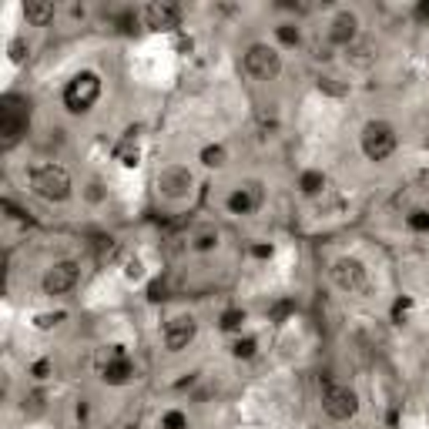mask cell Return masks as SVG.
<instances>
[{
    "instance_id": "cell-1",
    "label": "cell",
    "mask_w": 429,
    "mask_h": 429,
    "mask_svg": "<svg viewBox=\"0 0 429 429\" xmlns=\"http://www.w3.org/2000/svg\"><path fill=\"white\" fill-rule=\"evenodd\" d=\"M31 188L34 195H41L44 201H67L71 198V175L61 165L47 161V165L31 171Z\"/></svg>"
},
{
    "instance_id": "cell-2",
    "label": "cell",
    "mask_w": 429,
    "mask_h": 429,
    "mask_svg": "<svg viewBox=\"0 0 429 429\" xmlns=\"http://www.w3.org/2000/svg\"><path fill=\"white\" fill-rule=\"evenodd\" d=\"M97 97H101V77L94 74V71H81L74 81H67V88H64V107L71 111V114H88L94 104H97Z\"/></svg>"
},
{
    "instance_id": "cell-3",
    "label": "cell",
    "mask_w": 429,
    "mask_h": 429,
    "mask_svg": "<svg viewBox=\"0 0 429 429\" xmlns=\"http://www.w3.org/2000/svg\"><path fill=\"white\" fill-rule=\"evenodd\" d=\"M31 124V107L20 104L17 97H4V111H0V144L14 148L17 141L27 135Z\"/></svg>"
},
{
    "instance_id": "cell-4",
    "label": "cell",
    "mask_w": 429,
    "mask_h": 429,
    "mask_svg": "<svg viewBox=\"0 0 429 429\" xmlns=\"http://www.w3.org/2000/svg\"><path fill=\"white\" fill-rule=\"evenodd\" d=\"M396 151V128L389 121H369L362 128V154L369 161H386Z\"/></svg>"
},
{
    "instance_id": "cell-5",
    "label": "cell",
    "mask_w": 429,
    "mask_h": 429,
    "mask_svg": "<svg viewBox=\"0 0 429 429\" xmlns=\"http://www.w3.org/2000/svg\"><path fill=\"white\" fill-rule=\"evenodd\" d=\"M355 409H359V399L349 386H336V383H325L322 389V413L329 416V419H336V423H346V419H353Z\"/></svg>"
},
{
    "instance_id": "cell-6",
    "label": "cell",
    "mask_w": 429,
    "mask_h": 429,
    "mask_svg": "<svg viewBox=\"0 0 429 429\" xmlns=\"http://www.w3.org/2000/svg\"><path fill=\"white\" fill-rule=\"evenodd\" d=\"M245 71L255 77V81H272V77H278V71H282V57H278L275 47L252 44L245 50Z\"/></svg>"
},
{
    "instance_id": "cell-7",
    "label": "cell",
    "mask_w": 429,
    "mask_h": 429,
    "mask_svg": "<svg viewBox=\"0 0 429 429\" xmlns=\"http://www.w3.org/2000/svg\"><path fill=\"white\" fill-rule=\"evenodd\" d=\"M77 278H81V265L77 261H71V259L54 261L44 272L41 289H44V295H64V292H71L77 285Z\"/></svg>"
},
{
    "instance_id": "cell-8",
    "label": "cell",
    "mask_w": 429,
    "mask_h": 429,
    "mask_svg": "<svg viewBox=\"0 0 429 429\" xmlns=\"http://www.w3.org/2000/svg\"><path fill=\"white\" fill-rule=\"evenodd\" d=\"M332 282H336L342 292H366L369 289V275L366 265L359 259H336L332 261Z\"/></svg>"
},
{
    "instance_id": "cell-9",
    "label": "cell",
    "mask_w": 429,
    "mask_h": 429,
    "mask_svg": "<svg viewBox=\"0 0 429 429\" xmlns=\"http://www.w3.org/2000/svg\"><path fill=\"white\" fill-rule=\"evenodd\" d=\"M195 332H198V322L191 319V315H175V319L165 325V346H168V353L188 349V342L195 339Z\"/></svg>"
},
{
    "instance_id": "cell-10",
    "label": "cell",
    "mask_w": 429,
    "mask_h": 429,
    "mask_svg": "<svg viewBox=\"0 0 429 429\" xmlns=\"http://www.w3.org/2000/svg\"><path fill=\"white\" fill-rule=\"evenodd\" d=\"M144 24L158 34L178 31V27H182V11H178L175 4H151V7L144 11Z\"/></svg>"
},
{
    "instance_id": "cell-11",
    "label": "cell",
    "mask_w": 429,
    "mask_h": 429,
    "mask_svg": "<svg viewBox=\"0 0 429 429\" xmlns=\"http://www.w3.org/2000/svg\"><path fill=\"white\" fill-rule=\"evenodd\" d=\"M261 205V184L259 182H248L242 188H235L229 195V212L231 214H252Z\"/></svg>"
},
{
    "instance_id": "cell-12",
    "label": "cell",
    "mask_w": 429,
    "mask_h": 429,
    "mask_svg": "<svg viewBox=\"0 0 429 429\" xmlns=\"http://www.w3.org/2000/svg\"><path fill=\"white\" fill-rule=\"evenodd\" d=\"M158 188H161L168 198H182V195L191 191V175H188V168H168L158 175Z\"/></svg>"
},
{
    "instance_id": "cell-13",
    "label": "cell",
    "mask_w": 429,
    "mask_h": 429,
    "mask_svg": "<svg viewBox=\"0 0 429 429\" xmlns=\"http://www.w3.org/2000/svg\"><path fill=\"white\" fill-rule=\"evenodd\" d=\"M355 27H359V20H355V14H349V11H342V14L332 20V27H329V41L332 44H342L349 47L355 37Z\"/></svg>"
},
{
    "instance_id": "cell-14",
    "label": "cell",
    "mask_w": 429,
    "mask_h": 429,
    "mask_svg": "<svg viewBox=\"0 0 429 429\" xmlns=\"http://www.w3.org/2000/svg\"><path fill=\"white\" fill-rule=\"evenodd\" d=\"M24 17H27V24L34 27H44L54 20V4L50 0H27L24 4Z\"/></svg>"
},
{
    "instance_id": "cell-15",
    "label": "cell",
    "mask_w": 429,
    "mask_h": 429,
    "mask_svg": "<svg viewBox=\"0 0 429 429\" xmlns=\"http://www.w3.org/2000/svg\"><path fill=\"white\" fill-rule=\"evenodd\" d=\"M131 376H135V366H131L128 359H111V362L104 366V383L107 386H124Z\"/></svg>"
},
{
    "instance_id": "cell-16",
    "label": "cell",
    "mask_w": 429,
    "mask_h": 429,
    "mask_svg": "<svg viewBox=\"0 0 429 429\" xmlns=\"http://www.w3.org/2000/svg\"><path fill=\"white\" fill-rule=\"evenodd\" d=\"M114 158L121 161L124 168H135V165H138V144H135V131H131V135H128V138L114 148Z\"/></svg>"
},
{
    "instance_id": "cell-17",
    "label": "cell",
    "mask_w": 429,
    "mask_h": 429,
    "mask_svg": "<svg viewBox=\"0 0 429 429\" xmlns=\"http://www.w3.org/2000/svg\"><path fill=\"white\" fill-rule=\"evenodd\" d=\"M225 158H229V154H225L222 144H208V148L201 151V165H205V168H222V165H225Z\"/></svg>"
},
{
    "instance_id": "cell-18",
    "label": "cell",
    "mask_w": 429,
    "mask_h": 429,
    "mask_svg": "<svg viewBox=\"0 0 429 429\" xmlns=\"http://www.w3.org/2000/svg\"><path fill=\"white\" fill-rule=\"evenodd\" d=\"M299 188H302L306 195H319L322 188H325V178H322L319 171H306V175L299 178Z\"/></svg>"
},
{
    "instance_id": "cell-19",
    "label": "cell",
    "mask_w": 429,
    "mask_h": 429,
    "mask_svg": "<svg viewBox=\"0 0 429 429\" xmlns=\"http://www.w3.org/2000/svg\"><path fill=\"white\" fill-rule=\"evenodd\" d=\"M242 322H245V312H242V308H229V312H222V322H218V325H222L225 332H235V329H242Z\"/></svg>"
},
{
    "instance_id": "cell-20",
    "label": "cell",
    "mask_w": 429,
    "mask_h": 429,
    "mask_svg": "<svg viewBox=\"0 0 429 429\" xmlns=\"http://www.w3.org/2000/svg\"><path fill=\"white\" fill-rule=\"evenodd\" d=\"M64 319H67L64 312H41V315L34 319V329H41V332H47V329H54V325H61Z\"/></svg>"
},
{
    "instance_id": "cell-21",
    "label": "cell",
    "mask_w": 429,
    "mask_h": 429,
    "mask_svg": "<svg viewBox=\"0 0 429 429\" xmlns=\"http://www.w3.org/2000/svg\"><path fill=\"white\" fill-rule=\"evenodd\" d=\"M161 429H188V416L182 409H168L161 416Z\"/></svg>"
},
{
    "instance_id": "cell-22",
    "label": "cell",
    "mask_w": 429,
    "mask_h": 429,
    "mask_svg": "<svg viewBox=\"0 0 429 429\" xmlns=\"http://www.w3.org/2000/svg\"><path fill=\"white\" fill-rule=\"evenodd\" d=\"M255 349H259V342H255V339H238V342L231 346V355H235V359H252Z\"/></svg>"
},
{
    "instance_id": "cell-23",
    "label": "cell",
    "mask_w": 429,
    "mask_h": 429,
    "mask_svg": "<svg viewBox=\"0 0 429 429\" xmlns=\"http://www.w3.org/2000/svg\"><path fill=\"white\" fill-rule=\"evenodd\" d=\"M409 229L413 231H429V212H423V208H416V212H409Z\"/></svg>"
},
{
    "instance_id": "cell-24",
    "label": "cell",
    "mask_w": 429,
    "mask_h": 429,
    "mask_svg": "<svg viewBox=\"0 0 429 429\" xmlns=\"http://www.w3.org/2000/svg\"><path fill=\"white\" fill-rule=\"evenodd\" d=\"M275 34H278V41H282V44H289V47L299 44V27H295V24H282Z\"/></svg>"
},
{
    "instance_id": "cell-25",
    "label": "cell",
    "mask_w": 429,
    "mask_h": 429,
    "mask_svg": "<svg viewBox=\"0 0 429 429\" xmlns=\"http://www.w3.org/2000/svg\"><path fill=\"white\" fill-rule=\"evenodd\" d=\"M292 312H295V306H292L289 299H285V302H278V306H275V308H272V322H275V325H282V322L289 319Z\"/></svg>"
},
{
    "instance_id": "cell-26",
    "label": "cell",
    "mask_w": 429,
    "mask_h": 429,
    "mask_svg": "<svg viewBox=\"0 0 429 429\" xmlns=\"http://www.w3.org/2000/svg\"><path fill=\"white\" fill-rule=\"evenodd\" d=\"M114 24H118L124 34H131V31H135V24H138V17H135V11H124V14L114 17Z\"/></svg>"
},
{
    "instance_id": "cell-27",
    "label": "cell",
    "mask_w": 429,
    "mask_h": 429,
    "mask_svg": "<svg viewBox=\"0 0 429 429\" xmlns=\"http://www.w3.org/2000/svg\"><path fill=\"white\" fill-rule=\"evenodd\" d=\"M409 308H413V302H409V299H399L396 306H393V322H399V325H402V322H406V315H409Z\"/></svg>"
},
{
    "instance_id": "cell-28",
    "label": "cell",
    "mask_w": 429,
    "mask_h": 429,
    "mask_svg": "<svg viewBox=\"0 0 429 429\" xmlns=\"http://www.w3.org/2000/svg\"><path fill=\"white\" fill-rule=\"evenodd\" d=\"M24 57H27V44L24 41H11V61L24 64Z\"/></svg>"
},
{
    "instance_id": "cell-29",
    "label": "cell",
    "mask_w": 429,
    "mask_h": 429,
    "mask_svg": "<svg viewBox=\"0 0 429 429\" xmlns=\"http://www.w3.org/2000/svg\"><path fill=\"white\" fill-rule=\"evenodd\" d=\"M214 245H218V235H212V231H205V235L195 238V248H198V252H208V248H214Z\"/></svg>"
},
{
    "instance_id": "cell-30",
    "label": "cell",
    "mask_w": 429,
    "mask_h": 429,
    "mask_svg": "<svg viewBox=\"0 0 429 429\" xmlns=\"http://www.w3.org/2000/svg\"><path fill=\"white\" fill-rule=\"evenodd\" d=\"M124 272H128V278H141V275H144V268H141V261H138V259L128 261V268H124Z\"/></svg>"
},
{
    "instance_id": "cell-31",
    "label": "cell",
    "mask_w": 429,
    "mask_h": 429,
    "mask_svg": "<svg viewBox=\"0 0 429 429\" xmlns=\"http://www.w3.org/2000/svg\"><path fill=\"white\" fill-rule=\"evenodd\" d=\"M47 372H50V362H44V359H41V362H34V369H31L34 379H44Z\"/></svg>"
},
{
    "instance_id": "cell-32",
    "label": "cell",
    "mask_w": 429,
    "mask_h": 429,
    "mask_svg": "<svg viewBox=\"0 0 429 429\" xmlns=\"http://www.w3.org/2000/svg\"><path fill=\"white\" fill-rule=\"evenodd\" d=\"M416 17H419L423 24H429V0H423V4L416 7Z\"/></svg>"
},
{
    "instance_id": "cell-33",
    "label": "cell",
    "mask_w": 429,
    "mask_h": 429,
    "mask_svg": "<svg viewBox=\"0 0 429 429\" xmlns=\"http://www.w3.org/2000/svg\"><path fill=\"white\" fill-rule=\"evenodd\" d=\"M252 255H255V259H268V255H272V245H255Z\"/></svg>"
},
{
    "instance_id": "cell-34",
    "label": "cell",
    "mask_w": 429,
    "mask_h": 429,
    "mask_svg": "<svg viewBox=\"0 0 429 429\" xmlns=\"http://www.w3.org/2000/svg\"><path fill=\"white\" fill-rule=\"evenodd\" d=\"M178 50H191V37H178Z\"/></svg>"
},
{
    "instance_id": "cell-35",
    "label": "cell",
    "mask_w": 429,
    "mask_h": 429,
    "mask_svg": "<svg viewBox=\"0 0 429 429\" xmlns=\"http://www.w3.org/2000/svg\"><path fill=\"white\" fill-rule=\"evenodd\" d=\"M131 429H135V426H131Z\"/></svg>"
}]
</instances>
